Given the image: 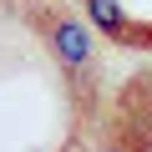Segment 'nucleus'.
<instances>
[{"instance_id":"obj_3","label":"nucleus","mask_w":152,"mask_h":152,"mask_svg":"<svg viewBox=\"0 0 152 152\" xmlns=\"http://www.w3.org/2000/svg\"><path fill=\"white\" fill-rule=\"evenodd\" d=\"M107 152H122V147H107Z\"/></svg>"},{"instance_id":"obj_2","label":"nucleus","mask_w":152,"mask_h":152,"mask_svg":"<svg viewBox=\"0 0 152 152\" xmlns=\"http://www.w3.org/2000/svg\"><path fill=\"white\" fill-rule=\"evenodd\" d=\"M86 15H91L96 31H107V36H122V31H127V10H122V0H86Z\"/></svg>"},{"instance_id":"obj_1","label":"nucleus","mask_w":152,"mask_h":152,"mask_svg":"<svg viewBox=\"0 0 152 152\" xmlns=\"http://www.w3.org/2000/svg\"><path fill=\"white\" fill-rule=\"evenodd\" d=\"M51 51H56V61L66 71H81L91 61V31L81 20H56L51 26Z\"/></svg>"}]
</instances>
